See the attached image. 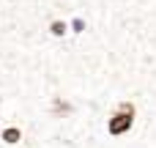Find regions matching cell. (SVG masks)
<instances>
[{
  "label": "cell",
  "instance_id": "1",
  "mask_svg": "<svg viewBox=\"0 0 156 148\" xmlns=\"http://www.w3.org/2000/svg\"><path fill=\"white\" fill-rule=\"evenodd\" d=\"M140 124V113H126V110H112L104 121V132L107 137L112 140H121V137H129Z\"/></svg>",
  "mask_w": 156,
  "mask_h": 148
},
{
  "label": "cell",
  "instance_id": "2",
  "mask_svg": "<svg viewBox=\"0 0 156 148\" xmlns=\"http://www.w3.org/2000/svg\"><path fill=\"white\" fill-rule=\"evenodd\" d=\"M0 143L5 148H22L27 146V132L22 124H5L0 129Z\"/></svg>",
  "mask_w": 156,
  "mask_h": 148
},
{
  "label": "cell",
  "instance_id": "3",
  "mask_svg": "<svg viewBox=\"0 0 156 148\" xmlns=\"http://www.w3.org/2000/svg\"><path fill=\"white\" fill-rule=\"evenodd\" d=\"M47 33H49V38H55V41L69 38V36H71V22H69V16H52V19L47 22Z\"/></svg>",
  "mask_w": 156,
  "mask_h": 148
},
{
  "label": "cell",
  "instance_id": "4",
  "mask_svg": "<svg viewBox=\"0 0 156 148\" xmlns=\"http://www.w3.org/2000/svg\"><path fill=\"white\" fill-rule=\"evenodd\" d=\"M22 148H30V146H22Z\"/></svg>",
  "mask_w": 156,
  "mask_h": 148
}]
</instances>
